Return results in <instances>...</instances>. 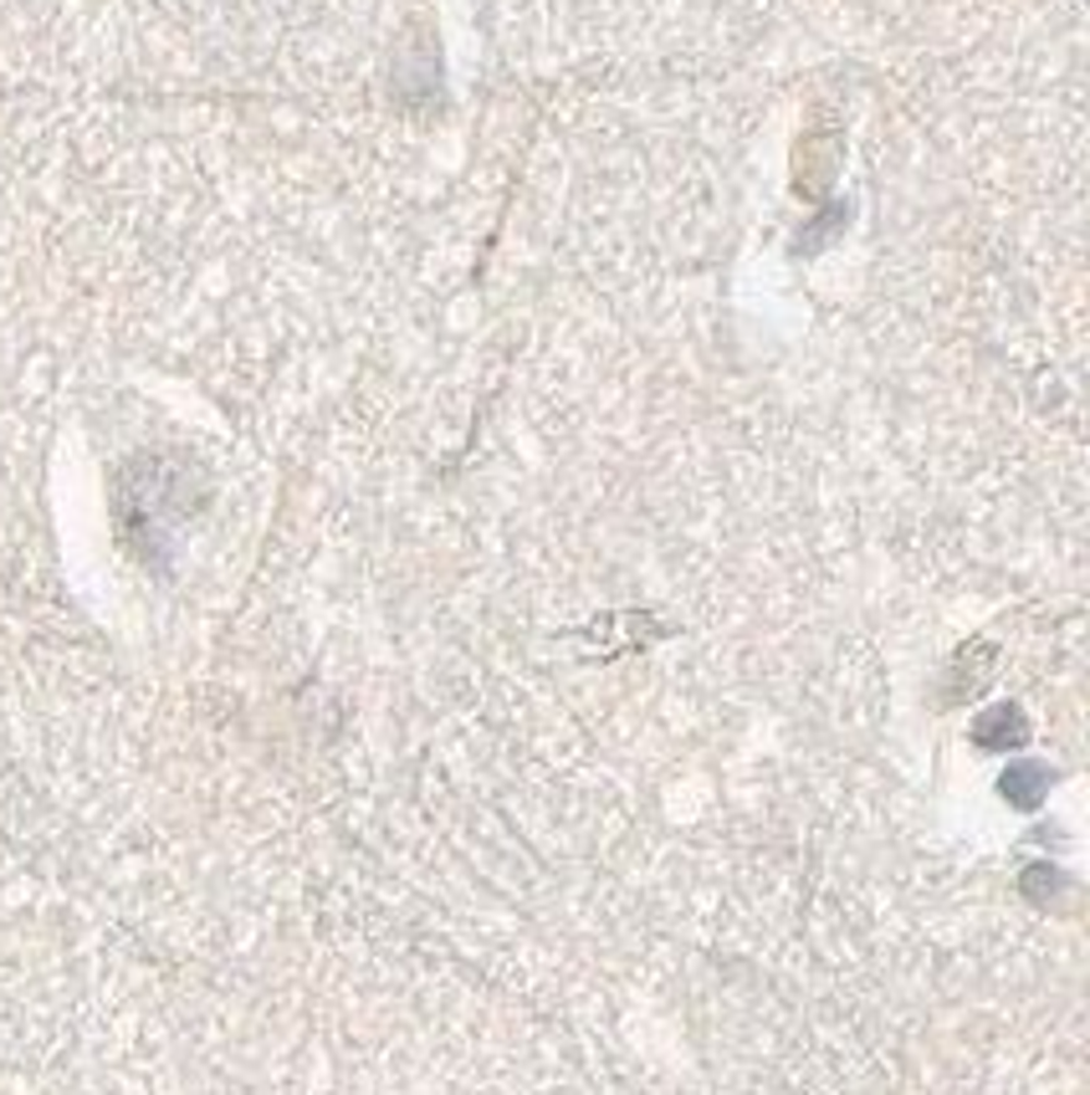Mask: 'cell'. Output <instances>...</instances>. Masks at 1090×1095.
Listing matches in <instances>:
<instances>
[{"label":"cell","instance_id":"7a4b0ae2","mask_svg":"<svg viewBox=\"0 0 1090 1095\" xmlns=\"http://www.w3.org/2000/svg\"><path fill=\"white\" fill-rule=\"evenodd\" d=\"M1019 738H1024V722L1014 707H998L978 722V742H983V747H1004V742H1019Z\"/></svg>","mask_w":1090,"mask_h":1095},{"label":"cell","instance_id":"6da1fadb","mask_svg":"<svg viewBox=\"0 0 1090 1095\" xmlns=\"http://www.w3.org/2000/svg\"><path fill=\"white\" fill-rule=\"evenodd\" d=\"M1044 789H1050L1044 768H1029V763H1019V768H1008V774H1004V799H1008V804H1019V810H1034Z\"/></svg>","mask_w":1090,"mask_h":1095}]
</instances>
